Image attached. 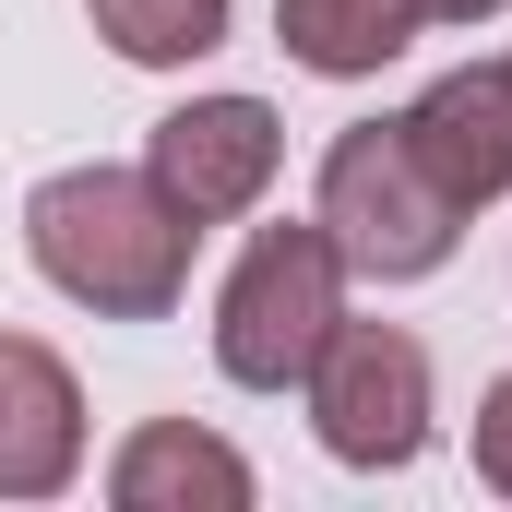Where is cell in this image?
Listing matches in <instances>:
<instances>
[{"mask_svg":"<svg viewBox=\"0 0 512 512\" xmlns=\"http://www.w3.org/2000/svg\"><path fill=\"white\" fill-rule=\"evenodd\" d=\"M191 251L203 227L143 167H60L24 191V262L96 322H167L191 298Z\"/></svg>","mask_w":512,"mask_h":512,"instance_id":"6da1fadb","label":"cell"},{"mask_svg":"<svg viewBox=\"0 0 512 512\" xmlns=\"http://www.w3.org/2000/svg\"><path fill=\"white\" fill-rule=\"evenodd\" d=\"M310 215L346 251V274H370V286H417V274H441L453 239H465V203L429 179V155L405 143V120H346L334 131Z\"/></svg>","mask_w":512,"mask_h":512,"instance_id":"7a4b0ae2","label":"cell"},{"mask_svg":"<svg viewBox=\"0 0 512 512\" xmlns=\"http://www.w3.org/2000/svg\"><path fill=\"white\" fill-rule=\"evenodd\" d=\"M334 322H346V251L322 239V215H286L215 286V370L239 393H298Z\"/></svg>","mask_w":512,"mask_h":512,"instance_id":"3957f363","label":"cell"},{"mask_svg":"<svg viewBox=\"0 0 512 512\" xmlns=\"http://www.w3.org/2000/svg\"><path fill=\"white\" fill-rule=\"evenodd\" d=\"M310 429H322V453L346 465V477H393V465H417L429 453V346L405 334V322H334L322 334V358H310Z\"/></svg>","mask_w":512,"mask_h":512,"instance_id":"277c9868","label":"cell"},{"mask_svg":"<svg viewBox=\"0 0 512 512\" xmlns=\"http://www.w3.org/2000/svg\"><path fill=\"white\" fill-rule=\"evenodd\" d=\"M274 167H286V120H274L262 96H191V108H167V120L143 131V179H155L191 227L251 215L262 191H274Z\"/></svg>","mask_w":512,"mask_h":512,"instance_id":"5b68a950","label":"cell"},{"mask_svg":"<svg viewBox=\"0 0 512 512\" xmlns=\"http://www.w3.org/2000/svg\"><path fill=\"white\" fill-rule=\"evenodd\" d=\"M84 477V382L60 346L0 334V501H60Z\"/></svg>","mask_w":512,"mask_h":512,"instance_id":"8992f818","label":"cell"},{"mask_svg":"<svg viewBox=\"0 0 512 512\" xmlns=\"http://www.w3.org/2000/svg\"><path fill=\"white\" fill-rule=\"evenodd\" d=\"M405 143L429 155V179L477 215V203H501L512 191V60H465V72H441L417 108H405Z\"/></svg>","mask_w":512,"mask_h":512,"instance_id":"52a82bcc","label":"cell"},{"mask_svg":"<svg viewBox=\"0 0 512 512\" xmlns=\"http://www.w3.org/2000/svg\"><path fill=\"white\" fill-rule=\"evenodd\" d=\"M108 501L120 512H251L262 477L239 441L191 429V417H143L120 453H108Z\"/></svg>","mask_w":512,"mask_h":512,"instance_id":"ba28073f","label":"cell"},{"mask_svg":"<svg viewBox=\"0 0 512 512\" xmlns=\"http://www.w3.org/2000/svg\"><path fill=\"white\" fill-rule=\"evenodd\" d=\"M417 24H429L417 0H274V48L322 84H370L382 60L417 48Z\"/></svg>","mask_w":512,"mask_h":512,"instance_id":"9c48e42d","label":"cell"},{"mask_svg":"<svg viewBox=\"0 0 512 512\" xmlns=\"http://www.w3.org/2000/svg\"><path fill=\"white\" fill-rule=\"evenodd\" d=\"M227 12L239 0H84V24L120 48L131 72H191L227 48Z\"/></svg>","mask_w":512,"mask_h":512,"instance_id":"30bf717a","label":"cell"},{"mask_svg":"<svg viewBox=\"0 0 512 512\" xmlns=\"http://www.w3.org/2000/svg\"><path fill=\"white\" fill-rule=\"evenodd\" d=\"M477 489H501V501H512V370L477 393Z\"/></svg>","mask_w":512,"mask_h":512,"instance_id":"8fae6325","label":"cell"},{"mask_svg":"<svg viewBox=\"0 0 512 512\" xmlns=\"http://www.w3.org/2000/svg\"><path fill=\"white\" fill-rule=\"evenodd\" d=\"M429 24H489V12H512V0H417Z\"/></svg>","mask_w":512,"mask_h":512,"instance_id":"7c38bea8","label":"cell"}]
</instances>
